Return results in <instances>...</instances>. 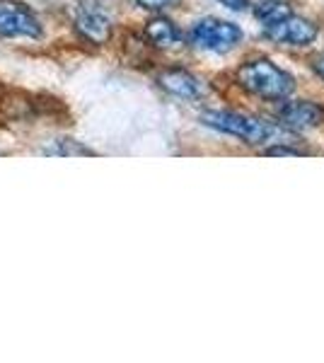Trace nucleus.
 <instances>
[{"label":"nucleus","mask_w":324,"mask_h":363,"mask_svg":"<svg viewBox=\"0 0 324 363\" xmlns=\"http://www.w3.org/2000/svg\"><path fill=\"white\" fill-rule=\"evenodd\" d=\"M199 121L218 133L235 136L245 140L247 145H259V148L269 143H284V140L293 143V138H296L291 128L271 124L267 119H259V116L245 112H233V109H208V112H201Z\"/></svg>","instance_id":"1"},{"label":"nucleus","mask_w":324,"mask_h":363,"mask_svg":"<svg viewBox=\"0 0 324 363\" xmlns=\"http://www.w3.org/2000/svg\"><path fill=\"white\" fill-rule=\"evenodd\" d=\"M235 83L267 102H281L296 92V78L269 58H252L235 70Z\"/></svg>","instance_id":"2"},{"label":"nucleus","mask_w":324,"mask_h":363,"mask_svg":"<svg viewBox=\"0 0 324 363\" xmlns=\"http://www.w3.org/2000/svg\"><path fill=\"white\" fill-rule=\"evenodd\" d=\"M242 37V29L235 22L218 20V17H201L189 29V44L194 49L213 51V54H228L238 49Z\"/></svg>","instance_id":"3"},{"label":"nucleus","mask_w":324,"mask_h":363,"mask_svg":"<svg viewBox=\"0 0 324 363\" xmlns=\"http://www.w3.org/2000/svg\"><path fill=\"white\" fill-rule=\"evenodd\" d=\"M44 34L39 17L22 3L0 0V37L5 39H39Z\"/></svg>","instance_id":"4"},{"label":"nucleus","mask_w":324,"mask_h":363,"mask_svg":"<svg viewBox=\"0 0 324 363\" xmlns=\"http://www.w3.org/2000/svg\"><path fill=\"white\" fill-rule=\"evenodd\" d=\"M264 37L271 39L274 44H286V46H310L320 37V27L308 17L300 15H288L281 22L264 29Z\"/></svg>","instance_id":"5"},{"label":"nucleus","mask_w":324,"mask_h":363,"mask_svg":"<svg viewBox=\"0 0 324 363\" xmlns=\"http://www.w3.org/2000/svg\"><path fill=\"white\" fill-rule=\"evenodd\" d=\"M276 119L281 126L291 128V131H305V128H315L324 121V107L310 99H291L284 102L281 99L279 109H276Z\"/></svg>","instance_id":"6"},{"label":"nucleus","mask_w":324,"mask_h":363,"mask_svg":"<svg viewBox=\"0 0 324 363\" xmlns=\"http://www.w3.org/2000/svg\"><path fill=\"white\" fill-rule=\"evenodd\" d=\"M157 85H160L167 95L179 97V99H199L203 95V83L184 68L162 70V73L157 75Z\"/></svg>","instance_id":"7"},{"label":"nucleus","mask_w":324,"mask_h":363,"mask_svg":"<svg viewBox=\"0 0 324 363\" xmlns=\"http://www.w3.org/2000/svg\"><path fill=\"white\" fill-rule=\"evenodd\" d=\"M75 32L90 44H107L111 39V20L99 10L82 8L75 15Z\"/></svg>","instance_id":"8"},{"label":"nucleus","mask_w":324,"mask_h":363,"mask_svg":"<svg viewBox=\"0 0 324 363\" xmlns=\"http://www.w3.org/2000/svg\"><path fill=\"white\" fill-rule=\"evenodd\" d=\"M145 37L157 49H174V46H181V42H184L181 29L162 15H155L152 20L145 22Z\"/></svg>","instance_id":"9"},{"label":"nucleus","mask_w":324,"mask_h":363,"mask_svg":"<svg viewBox=\"0 0 324 363\" xmlns=\"http://www.w3.org/2000/svg\"><path fill=\"white\" fill-rule=\"evenodd\" d=\"M291 13H293V8L288 0H259L255 5V17L264 27L276 25V22H281Z\"/></svg>","instance_id":"10"},{"label":"nucleus","mask_w":324,"mask_h":363,"mask_svg":"<svg viewBox=\"0 0 324 363\" xmlns=\"http://www.w3.org/2000/svg\"><path fill=\"white\" fill-rule=\"evenodd\" d=\"M44 155H58V157H73V155H97L92 148L82 145L80 140L73 138H58L49 148H44Z\"/></svg>","instance_id":"11"},{"label":"nucleus","mask_w":324,"mask_h":363,"mask_svg":"<svg viewBox=\"0 0 324 363\" xmlns=\"http://www.w3.org/2000/svg\"><path fill=\"white\" fill-rule=\"evenodd\" d=\"M262 155H271V157H300V155H308V150L298 148V145L291 143H271L267 148H259Z\"/></svg>","instance_id":"12"},{"label":"nucleus","mask_w":324,"mask_h":363,"mask_svg":"<svg viewBox=\"0 0 324 363\" xmlns=\"http://www.w3.org/2000/svg\"><path fill=\"white\" fill-rule=\"evenodd\" d=\"M143 10H150V13H164V10H172L179 5V0H135Z\"/></svg>","instance_id":"13"},{"label":"nucleus","mask_w":324,"mask_h":363,"mask_svg":"<svg viewBox=\"0 0 324 363\" xmlns=\"http://www.w3.org/2000/svg\"><path fill=\"white\" fill-rule=\"evenodd\" d=\"M220 5H225V8L235 10V13H242V10H247L252 5V0H218Z\"/></svg>","instance_id":"14"},{"label":"nucleus","mask_w":324,"mask_h":363,"mask_svg":"<svg viewBox=\"0 0 324 363\" xmlns=\"http://www.w3.org/2000/svg\"><path fill=\"white\" fill-rule=\"evenodd\" d=\"M310 68H312V73L317 75V78L324 83V54H317L315 58L310 61Z\"/></svg>","instance_id":"15"}]
</instances>
